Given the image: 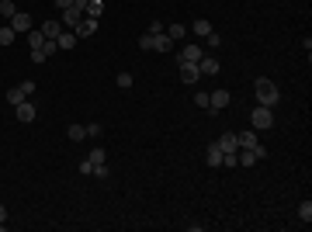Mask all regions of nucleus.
I'll return each mask as SVG.
<instances>
[{
    "label": "nucleus",
    "mask_w": 312,
    "mask_h": 232,
    "mask_svg": "<svg viewBox=\"0 0 312 232\" xmlns=\"http://www.w3.org/2000/svg\"><path fill=\"white\" fill-rule=\"evenodd\" d=\"M253 90H257V104H264V108H274L278 101H281V90H278V83L267 77H260L253 83Z\"/></svg>",
    "instance_id": "obj_1"
},
{
    "label": "nucleus",
    "mask_w": 312,
    "mask_h": 232,
    "mask_svg": "<svg viewBox=\"0 0 312 232\" xmlns=\"http://www.w3.org/2000/svg\"><path fill=\"white\" fill-rule=\"evenodd\" d=\"M250 125H253V132L271 128V125H274V111H271V108H264V104H257V108L250 111Z\"/></svg>",
    "instance_id": "obj_2"
},
{
    "label": "nucleus",
    "mask_w": 312,
    "mask_h": 232,
    "mask_svg": "<svg viewBox=\"0 0 312 232\" xmlns=\"http://www.w3.org/2000/svg\"><path fill=\"white\" fill-rule=\"evenodd\" d=\"M229 101H233V97H229V90H215V94H208V111H212V115H219L222 108H229Z\"/></svg>",
    "instance_id": "obj_3"
},
{
    "label": "nucleus",
    "mask_w": 312,
    "mask_h": 232,
    "mask_svg": "<svg viewBox=\"0 0 312 232\" xmlns=\"http://www.w3.org/2000/svg\"><path fill=\"white\" fill-rule=\"evenodd\" d=\"M7 24H10V28L17 31V35H28V31H31V14H24V10H17V14H14V17H10Z\"/></svg>",
    "instance_id": "obj_4"
},
{
    "label": "nucleus",
    "mask_w": 312,
    "mask_h": 232,
    "mask_svg": "<svg viewBox=\"0 0 312 232\" xmlns=\"http://www.w3.org/2000/svg\"><path fill=\"white\" fill-rule=\"evenodd\" d=\"M73 31H77V38H90V35L97 31V17H90V14H83V17H80V24L73 28Z\"/></svg>",
    "instance_id": "obj_5"
},
{
    "label": "nucleus",
    "mask_w": 312,
    "mask_h": 232,
    "mask_svg": "<svg viewBox=\"0 0 312 232\" xmlns=\"http://www.w3.org/2000/svg\"><path fill=\"white\" fill-rule=\"evenodd\" d=\"M180 80L184 83H201V70H198V63H180Z\"/></svg>",
    "instance_id": "obj_6"
},
{
    "label": "nucleus",
    "mask_w": 312,
    "mask_h": 232,
    "mask_svg": "<svg viewBox=\"0 0 312 232\" xmlns=\"http://www.w3.org/2000/svg\"><path fill=\"white\" fill-rule=\"evenodd\" d=\"M14 115H17V121H24V125H31L38 111H35V104H31V101H21V104L14 108Z\"/></svg>",
    "instance_id": "obj_7"
},
{
    "label": "nucleus",
    "mask_w": 312,
    "mask_h": 232,
    "mask_svg": "<svg viewBox=\"0 0 312 232\" xmlns=\"http://www.w3.org/2000/svg\"><path fill=\"white\" fill-rule=\"evenodd\" d=\"M201 56H205V49H201V45H184V49H180V56H177V63H198Z\"/></svg>",
    "instance_id": "obj_8"
},
{
    "label": "nucleus",
    "mask_w": 312,
    "mask_h": 232,
    "mask_svg": "<svg viewBox=\"0 0 312 232\" xmlns=\"http://www.w3.org/2000/svg\"><path fill=\"white\" fill-rule=\"evenodd\" d=\"M153 52H173V38L166 35V31H159V35H153Z\"/></svg>",
    "instance_id": "obj_9"
},
{
    "label": "nucleus",
    "mask_w": 312,
    "mask_h": 232,
    "mask_svg": "<svg viewBox=\"0 0 312 232\" xmlns=\"http://www.w3.org/2000/svg\"><path fill=\"white\" fill-rule=\"evenodd\" d=\"M198 70H201V77H215L219 73V59L215 56H201L198 59Z\"/></svg>",
    "instance_id": "obj_10"
},
{
    "label": "nucleus",
    "mask_w": 312,
    "mask_h": 232,
    "mask_svg": "<svg viewBox=\"0 0 312 232\" xmlns=\"http://www.w3.org/2000/svg\"><path fill=\"white\" fill-rule=\"evenodd\" d=\"M236 142H239V149H253V146H257V132H253V128L236 132Z\"/></svg>",
    "instance_id": "obj_11"
},
{
    "label": "nucleus",
    "mask_w": 312,
    "mask_h": 232,
    "mask_svg": "<svg viewBox=\"0 0 312 232\" xmlns=\"http://www.w3.org/2000/svg\"><path fill=\"white\" fill-rule=\"evenodd\" d=\"M215 146H219L222 153H236V149H239V142H236V132H226V135H222Z\"/></svg>",
    "instance_id": "obj_12"
},
{
    "label": "nucleus",
    "mask_w": 312,
    "mask_h": 232,
    "mask_svg": "<svg viewBox=\"0 0 312 232\" xmlns=\"http://www.w3.org/2000/svg\"><path fill=\"white\" fill-rule=\"evenodd\" d=\"M80 17H83V14H80L77 7H66V10H63V21H59V24H66V28H77V24H80Z\"/></svg>",
    "instance_id": "obj_13"
},
{
    "label": "nucleus",
    "mask_w": 312,
    "mask_h": 232,
    "mask_svg": "<svg viewBox=\"0 0 312 232\" xmlns=\"http://www.w3.org/2000/svg\"><path fill=\"white\" fill-rule=\"evenodd\" d=\"M38 31H42L45 38H59V31H63V24H59V21H45V24H42Z\"/></svg>",
    "instance_id": "obj_14"
},
{
    "label": "nucleus",
    "mask_w": 312,
    "mask_h": 232,
    "mask_svg": "<svg viewBox=\"0 0 312 232\" xmlns=\"http://www.w3.org/2000/svg\"><path fill=\"white\" fill-rule=\"evenodd\" d=\"M212 31H215V28H212L208 17H198V21H194V35H198V38H205V35H212Z\"/></svg>",
    "instance_id": "obj_15"
},
{
    "label": "nucleus",
    "mask_w": 312,
    "mask_h": 232,
    "mask_svg": "<svg viewBox=\"0 0 312 232\" xmlns=\"http://www.w3.org/2000/svg\"><path fill=\"white\" fill-rule=\"evenodd\" d=\"M56 45H59V49H73V45H77V31H59Z\"/></svg>",
    "instance_id": "obj_16"
},
{
    "label": "nucleus",
    "mask_w": 312,
    "mask_h": 232,
    "mask_svg": "<svg viewBox=\"0 0 312 232\" xmlns=\"http://www.w3.org/2000/svg\"><path fill=\"white\" fill-rule=\"evenodd\" d=\"M205 159H208V166H222V149L212 142V146H208V153H205Z\"/></svg>",
    "instance_id": "obj_17"
},
{
    "label": "nucleus",
    "mask_w": 312,
    "mask_h": 232,
    "mask_svg": "<svg viewBox=\"0 0 312 232\" xmlns=\"http://www.w3.org/2000/svg\"><path fill=\"white\" fill-rule=\"evenodd\" d=\"M21 101H28V97H24V90H21V87H10V90H7V104H10V108H17Z\"/></svg>",
    "instance_id": "obj_18"
},
{
    "label": "nucleus",
    "mask_w": 312,
    "mask_h": 232,
    "mask_svg": "<svg viewBox=\"0 0 312 232\" xmlns=\"http://www.w3.org/2000/svg\"><path fill=\"white\" fill-rule=\"evenodd\" d=\"M14 38H17V31L10 24H0V45H14Z\"/></svg>",
    "instance_id": "obj_19"
},
{
    "label": "nucleus",
    "mask_w": 312,
    "mask_h": 232,
    "mask_svg": "<svg viewBox=\"0 0 312 232\" xmlns=\"http://www.w3.org/2000/svg\"><path fill=\"white\" fill-rule=\"evenodd\" d=\"M87 159H90V163H94V166H101V163H108V153H104V149H101V146H94V149H90V153H87Z\"/></svg>",
    "instance_id": "obj_20"
},
{
    "label": "nucleus",
    "mask_w": 312,
    "mask_h": 232,
    "mask_svg": "<svg viewBox=\"0 0 312 232\" xmlns=\"http://www.w3.org/2000/svg\"><path fill=\"white\" fill-rule=\"evenodd\" d=\"M42 42H45V35H42L38 28H31V31H28V49H42Z\"/></svg>",
    "instance_id": "obj_21"
},
{
    "label": "nucleus",
    "mask_w": 312,
    "mask_h": 232,
    "mask_svg": "<svg viewBox=\"0 0 312 232\" xmlns=\"http://www.w3.org/2000/svg\"><path fill=\"white\" fill-rule=\"evenodd\" d=\"M14 14H17V3H14V0H0V17H7V21H10Z\"/></svg>",
    "instance_id": "obj_22"
},
{
    "label": "nucleus",
    "mask_w": 312,
    "mask_h": 232,
    "mask_svg": "<svg viewBox=\"0 0 312 232\" xmlns=\"http://www.w3.org/2000/svg\"><path fill=\"white\" fill-rule=\"evenodd\" d=\"M66 135H70L73 142H83V139H87V128H83V125H70V128H66Z\"/></svg>",
    "instance_id": "obj_23"
},
{
    "label": "nucleus",
    "mask_w": 312,
    "mask_h": 232,
    "mask_svg": "<svg viewBox=\"0 0 312 232\" xmlns=\"http://www.w3.org/2000/svg\"><path fill=\"white\" fill-rule=\"evenodd\" d=\"M239 166H253V163H257V153H253V149H239Z\"/></svg>",
    "instance_id": "obj_24"
},
{
    "label": "nucleus",
    "mask_w": 312,
    "mask_h": 232,
    "mask_svg": "<svg viewBox=\"0 0 312 232\" xmlns=\"http://www.w3.org/2000/svg\"><path fill=\"white\" fill-rule=\"evenodd\" d=\"M83 14H90V17H101V14H104V3H101V0H87V10H83Z\"/></svg>",
    "instance_id": "obj_25"
},
{
    "label": "nucleus",
    "mask_w": 312,
    "mask_h": 232,
    "mask_svg": "<svg viewBox=\"0 0 312 232\" xmlns=\"http://www.w3.org/2000/svg\"><path fill=\"white\" fill-rule=\"evenodd\" d=\"M299 219H302V222H312V201H309V198L299 205Z\"/></svg>",
    "instance_id": "obj_26"
},
{
    "label": "nucleus",
    "mask_w": 312,
    "mask_h": 232,
    "mask_svg": "<svg viewBox=\"0 0 312 232\" xmlns=\"http://www.w3.org/2000/svg\"><path fill=\"white\" fill-rule=\"evenodd\" d=\"M166 35H170L173 42H180V38L187 35V28H184V24H170V28H166Z\"/></svg>",
    "instance_id": "obj_27"
},
{
    "label": "nucleus",
    "mask_w": 312,
    "mask_h": 232,
    "mask_svg": "<svg viewBox=\"0 0 312 232\" xmlns=\"http://www.w3.org/2000/svg\"><path fill=\"white\" fill-rule=\"evenodd\" d=\"M115 83H118L122 90H129V87H132V73H118V77H115Z\"/></svg>",
    "instance_id": "obj_28"
},
{
    "label": "nucleus",
    "mask_w": 312,
    "mask_h": 232,
    "mask_svg": "<svg viewBox=\"0 0 312 232\" xmlns=\"http://www.w3.org/2000/svg\"><path fill=\"white\" fill-rule=\"evenodd\" d=\"M205 42H208V49H219V45H222V35L212 31V35H205Z\"/></svg>",
    "instance_id": "obj_29"
},
{
    "label": "nucleus",
    "mask_w": 312,
    "mask_h": 232,
    "mask_svg": "<svg viewBox=\"0 0 312 232\" xmlns=\"http://www.w3.org/2000/svg\"><path fill=\"white\" fill-rule=\"evenodd\" d=\"M139 49H146V52H150V49H153V35H150V31H146V35H143V38H139Z\"/></svg>",
    "instance_id": "obj_30"
},
{
    "label": "nucleus",
    "mask_w": 312,
    "mask_h": 232,
    "mask_svg": "<svg viewBox=\"0 0 312 232\" xmlns=\"http://www.w3.org/2000/svg\"><path fill=\"white\" fill-rule=\"evenodd\" d=\"M17 87L24 90V97H31V94H35V80H24V83H17Z\"/></svg>",
    "instance_id": "obj_31"
},
{
    "label": "nucleus",
    "mask_w": 312,
    "mask_h": 232,
    "mask_svg": "<svg viewBox=\"0 0 312 232\" xmlns=\"http://www.w3.org/2000/svg\"><path fill=\"white\" fill-rule=\"evenodd\" d=\"M194 104H198V108H208V94L198 90V94H194Z\"/></svg>",
    "instance_id": "obj_32"
},
{
    "label": "nucleus",
    "mask_w": 312,
    "mask_h": 232,
    "mask_svg": "<svg viewBox=\"0 0 312 232\" xmlns=\"http://www.w3.org/2000/svg\"><path fill=\"white\" fill-rule=\"evenodd\" d=\"M146 31H150V35H159V31H166V28H163V21H150Z\"/></svg>",
    "instance_id": "obj_33"
},
{
    "label": "nucleus",
    "mask_w": 312,
    "mask_h": 232,
    "mask_svg": "<svg viewBox=\"0 0 312 232\" xmlns=\"http://www.w3.org/2000/svg\"><path fill=\"white\" fill-rule=\"evenodd\" d=\"M101 132H104V128H101V125H97V121H94V125H87V135H90V139H97V135H101Z\"/></svg>",
    "instance_id": "obj_34"
},
{
    "label": "nucleus",
    "mask_w": 312,
    "mask_h": 232,
    "mask_svg": "<svg viewBox=\"0 0 312 232\" xmlns=\"http://www.w3.org/2000/svg\"><path fill=\"white\" fill-rule=\"evenodd\" d=\"M80 173H83V177H87V173H94V163H90V159H83V163H80Z\"/></svg>",
    "instance_id": "obj_35"
},
{
    "label": "nucleus",
    "mask_w": 312,
    "mask_h": 232,
    "mask_svg": "<svg viewBox=\"0 0 312 232\" xmlns=\"http://www.w3.org/2000/svg\"><path fill=\"white\" fill-rule=\"evenodd\" d=\"M56 7H59V10H66V7H73V0H56Z\"/></svg>",
    "instance_id": "obj_36"
},
{
    "label": "nucleus",
    "mask_w": 312,
    "mask_h": 232,
    "mask_svg": "<svg viewBox=\"0 0 312 232\" xmlns=\"http://www.w3.org/2000/svg\"><path fill=\"white\" fill-rule=\"evenodd\" d=\"M3 222H7V208L0 205V229H3Z\"/></svg>",
    "instance_id": "obj_37"
}]
</instances>
